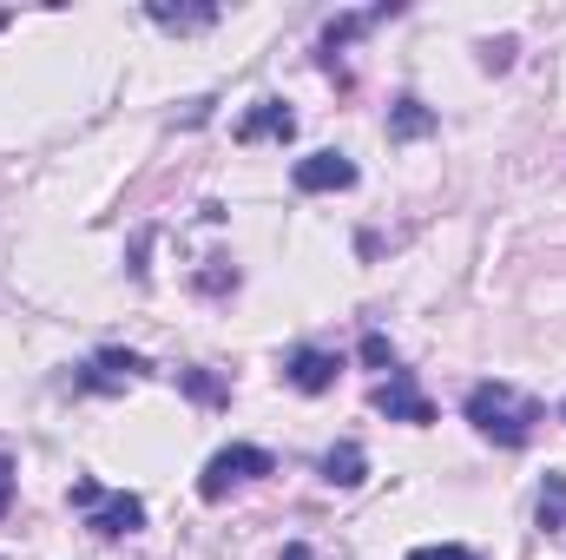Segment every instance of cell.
Instances as JSON below:
<instances>
[{
	"label": "cell",
	"instance_id": "6da1fadb",
	"mask_svg": "<svg viewBox=\"0 0 566 560\" xmlns=\"http://www.w3.org/2000/svg\"><path fill=\"white\" fill-rule=\"evenodd\" d=\"M461 409H468V422H474L494 448H527L534 428H541V403L521 396L514 383H474Z\"/></svg>",
	"mask_w": 566,
	"mask_h": 560
},
{
	"label": "cell",
	"instance_id": "7a4b0ae2",
	"mask_svg": "<svg viewBox=\"0 0 566 560\" xmlns=\"http://www.w3.org/2000/svg\"><path fill=\"white\" fill-rule=\"evenodd\" d=\"M258 475H277V455H271V448H251V442H231V448H218V455L205 462L198 501H224L238 481H258Z\"/></svg>",
	"mask_w": 566,
	"mask_h": 560
},
{
	"label": "cell",
	"instance_id": "3957f363",
	"mask_svg": "<svg viewBox=\"0 0 566 560\" xmlns=\"http://www.w3.org/2000/svg\"><path fill=\"white\" fill-rule=\"evenodd\" d=\"M145 370H151V363H145L139 350H99V356L80 370V390H86V396H119L126 383H139Z\"/></svg>",
	"mask_w": 566,
	"mask_h": 560
},
{
	"label": "cell",
	"instance_id": "277c9868",
	"mask_svg": "<svg viewBox=\"0 0 566 560\" xmlns=\"http://www.w3.org/2000/svg\"><path fill=\"white\" fill-rule=\"evenodd\" d=\"M369 403H376V416L409 422V428H428V422H434V403L416 390V376H409V370H389V383H382Z\"/></svg>",
	"mask_w": 566,
	"mask_h": 560
},
{
	"label": "cell",
	"instance_id": "5b68a950",
	"mask_svg": "<svg viewBox=\"0 0 566 560\" xmlns=\"http://www.w3.org/2000/svg\"><path fill=\"white\" fill-rule=\"evenodd\" d=\"M290 185H296L303 198H316V191H349V185H356V158H343V152H310V158L290 165Z\"/></svg>",
	"mask_w": 566,
	"mask_h": 560
},
{
	"label": "cell",
	"instance_id": "8992f818",
	"mask_svg": "<svg viewBox=\"0 0 566 560\" xmlns=\"http://www.w3.org/2000/svg\"><path fill=\"white\" fill-rule=\"evenodd\" d=\"M336 370H343V356H329V350H290L283 383L296 396H323V390H336Z\"/></svg>",
	"mask_w": 566,
	"mask_h": 560
},
{
	"label": "cell",
	"instance_id": "52a82bcc",
	"mask_svg": "<svg viewBox=\"0 0 566 560\" xmlns=\"http://www.w3.org/2000/svg\"><path fill=\"white\" fill-rule=\"evenodd\" d=\"M86 528H93L99 541L139 535V528H145V501H139V495H99V508H86Z\"/></svg>",
	"mask_w": 566,
	"mask_h": 560
},
{
	"label": "cell",
	"instance_id": "ba28073f",
	"mask_svg": "<svg viewBox=\"0 0 566 560\" xmlns=\"http://www.w3.org/2000/svg\"><path fill=\"white\" fill-rule=\"evenodd\" d=\"M296 133V113L283 100H258L244 120H238V145H258V139H290Z\"/></svg>",
	"mask_w": 566,
	"mask_h": 560
},
{
	"label": "cell",
	"instance_id": "9c48e42d",
	"mask_svg": "<svg viewBox=\"0 0 566 560\" xmlns=\"http://www.w3.org/2000/svg\"><path fill=\"white\" fill-rule=\"evenodd\" d=\"M323 481H329V488H363V481H369V455H363V442H336V448L323 455Z\"/></svg>",
	"mask_w": 566,
	"mask_h": 560
},
{
	"label": "cell",
	"instance_id": "30bf717a",
	"mask_svg": "<svg viewBox=\"0 0 566 560\" xmlns=\"http://www.w3.org/2000/svg\"><path fill=\"white\" fill-rule=\"evenodd\" d=\"M158 27H171V33H205V27H218V7H165V0H151L145 7Z\"/></svg>",
	"mask_w": 566,
	"mask_h": 560
},
{
	"label": "cell",
	"instance_id": "8fae6325",
	"mask_svg": "<svg viewBox=\"0 0 566 560\" xmlns=\"http://www.w3.org/2000/svg\"><path fill=\"white\" fill-rule=\"evenodd\" d=\"M428 133H434V113L422 100H396L389 106V139H428Z\"/></svg>",
	"mask_w": 566,
	"mask_h": 560
},
{
	"label": "cell",
	"instance_id": "7c38bea8",
	"mask_svg": "<svg viewBox=\"0 0 566 560\" xmlns=\"http://www.w3.org/2000/svg\"><path fill=\"white\" fill-rule=\"evenodd\" d=\"M541 528L554 535V528H566V475L554 468L547 475V488H541Z\"/></svg>",
	"mask_w": 566,
	"mask_h": 560
},
{
	"label": "cell",
	"instance_id": "4fadbf2b",
	"mask_svg": "<svg viewBox=\"0 0 566 560\" xmlns=\"http://www.w3.org/2000/svg\"><path fill=\"white\" fill-rule=\"evenodd\" d=\"M178 383H185V396H191V403H224V396H231V390H224L218 376H205V370H185Z\"/></svg>",
	"mask_w": 566,
	"mask_h": 560
},
{
	"label": "cell",
	"instance_id": "5bb4252c",
	"mask_svg": "<svg viewBox=\"0 0 566 560\" xmlns=\"http://www.w3.org/2000/svg\"><path fill=\"white\" fill-rule=\"evenodd\" d=\"M356 356H363V363H369V370H396V343H389V336H382V330H369V336H363V350H356Z\"/></svg>",
	"mask_w": 566,
	"mask_h": 560
},
{
	"label": "cell",
	"instance_id": "9a60e30c",
	"mask_svg": "<svg viewBox=\"0 0 566 560\" xmlns=\"http://www.w3.org/2000/svg\"><path fill=\"white\" fill-rule=\"evenodd\" d=\"M481 66H488V73H507V66H514V40H488V46H481Z\"/></svg>",
	"mask_w": 566,
	"mask_h": 560
},
{
	"label": "cell",
	"instance_id": "2e32d148",
	"mask_svg": "<svg viewBox=\"0 0 566 560\" xmlns=\"http://www.w3.org/2000/svg\"><path fill=\"white\" fill-rule=\"evenodd\" d=\"M409 560H481L474 548H454V541H441V548H416Z\"/></svg>",
	"mask_w": 566,
	"mask_h": 560
},
{
	"label": "cell",
	"instance_id": "e0dca14e",
	"mask_svg": "<svg viewBox=\"0 0 566 560\" xmlns=\"http://www.w3.org/2000/svg\"><path fill=\"white\" fill-rule=\"evenodd\" d=\"M99 495H106V488H99V481H73V495H66V501H73V508H80V515H86V508H99Z\"/></svg>",
	"mask_w": 566,
	"mask_h": 560
},
{
	"label": "cell",
	"instance_id": "ac0fdd59",
	"mask_svg": "<svg viewBox=\"0 0 566 560\" xmlns=\"http://www.w3.org/2000/svg\"><path fill=\"white\" fill-rule=\"evenodd\" d=\"M7 508H13V462L0 455V515H7Z\"/></svg>",
	"mask_w": 566,
	"mask_h": 560
},
{
	"label": "cell",
	"instance_id": "d6986e66",
	"mask_svg": "<svg viewBox=\"0 0 566 560\" xmlns=\"http://www.w3.org/2000/svg\"><path fill=\"white\" fill-rule=\"evenodd\" d=\"M283 560H310V548H303V541H290V548H283Z\"/></svg>",
	"mask_w": 566,
	"mask_h": 560
},
{
	"label": "cell",
	"instance_id": "ffe728a7",
	"mask_svg": "<svg viewBox=\"0 0 566 560\" xmlns=\"http://www.w3.org/2000/svg\"><path fill=\"white\" fill-rule=\"evenodd\" d=\"M560 422H566V403H560Z\"/></svg>",
	"mask_w": 566,
	"mask_h": 560
}]
</instances>
